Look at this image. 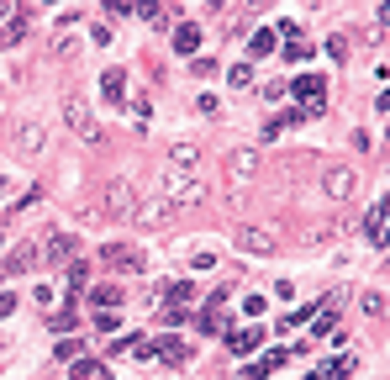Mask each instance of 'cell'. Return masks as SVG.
<instances>
[{
    "mask_svg": "<svg viewBox=\"0 0 390 380\" xmlns=\"http://www.w3.org/2000/svg\"><path fill=\"white\" fill-rule=\"evenodd\" d=\"M253 169H259V148H232V154H227V180H232V185L253 180Z\"/></svg>",
    "mask_w": 390,
    "mask_h": 380,
    "instance_id": "obj_7",
    "label": "cell"
},
{
    "mask_svg": "<svg viewBox=\"0 0 390 380\" xmlns=\"http://www.w3.org/2000/svg\"><path fill=\"white\" fill-rule=\"evenodd\" d=\"M11 312H16V296H11V291H0V317H11Z\"/></svg>",
    "mask_w": 390,
    "mask_h": 380,
    "instance_id": "obj_35",
    "label": "cell"
},
{
    "mask_svg": "<svg viewBox=\"0 0 390 380\" xmlns=\"http://www.w3.org/2000/svg\"><path fill=\"white\" fill-rule=\"evenodd\" d=\"M274 43H280L274 27H259V32H253V53H274Z\"/></svg>",
    "mask_w": 390,
    "mask_h": 380,
    "instance_id": "obj_26",
    "label": "cell"
},
{
    "mask_svg": "<svg viewBox=\"0 0 390 380\" xmlns=\"http://www.w3.org/2000/svg\"><path fill=\"white\" fill-rule=\"evenodd\" d=\"M63 117H69L74 138H84V142H100V138H106V132H100V122H95V111L84 106V95H80V90L63 95Z\"/></svg>",
    "mask_w": 390,
    "mask_h": 380,
    "instance_id": "obj_3",
    "label": "cell"
},
{
    "mask_svg": "<svg viewBox=\"0 0 390 380\" xmlns=\"http://www.w3.org/2000/svg\"><path fill=\"white\" fill-rule=\"evenodd\" d=\"M74 322H80V312H74V307H63V312H53V317H47V328H53V332H69Z\"/></svg>",
    "mask_w": 390,
    "mask_h": 380,
    "instance_id": "obj_23",
    "label": "cell"
},
{
    "mask_svg": "<svg viewBox=\"0 0 390 380\" xmlns=\"http://www.w3.org/2000/svg\"><path fill=\"white\" fill-rule=\"evenodd\" d=\"M153 354H164L169 365H185V344H179V338H158V344H153Z\"/></svg>",
    "mask_w": 390,
    "mask_h": 380,
    "instance_id": "obj_18",
    "label": "cell"
},
{
    "mask_svg": "<svg viewBox=\"0 0 390 380\" xmlns=\"http://www.w3.org/2000/svg\"><path fill=\"white\" fill-rule=\"evenodd\" d=\"M285 59H290V64H306V59H311V43H306V37H296V43H285Z\"/></svg>",
    "mask_w": 390,
    "mask_h": 380,
    "instance_id": "obj_25",
    "label": "cell"
},
{
    "mask_svg": "<svg viewBox=\"0 0 390 380\" xmlns=\"http://www.w3.org/2000/svg\"><path fill=\"white\" fill-rule=\"evenodd\" d=\"M380 243H390V227H385V233H380Z\"/></svg>",
    "mask_w": 390,
    "mask_h": 380,
    "instance_id": "obj_38",
    "label": "cell"
},
{
    "mask_svg": "<svg viewBox=\"0 0 390 380\" xmlns=\"http://www.w3.org/2000/svg\"><path fill=\"white\" fill-rule=\"evenodd\" d=\"M169 164H174L179 175H185V169H195V164H201V148H195V142H174V154H169Z\"/></svg>",
    "mask_w": 390,
    "mask_h": 380,
    "instance_id": "obj_14",
    "label": "cell"
},
{
    "mask_svg": "<svg viewBox=\"0 0 390 380\" xmlns=\"http://www.w3.org/2000/svg\"><path fill=\"white\" fill-rule=\"evenodd\" d=\"M201 332H206V338L227 332V317H216V307H206V312H201Z\"/></svg>",
    "mask_w": 390,
    "mask_h": 380,
    "instance_id": "obj_21",
    "label": "cell"
},
{
    "mask_svg": "<svg viewBox=\"0 0 390 380\" xmlns=\"http://www.w3.org/2000/svg\"><path fill=\"white\" fill-rule=\"evenodd\" d=\"M259 312H264V296H259V291H253V296H243V317H259Z\"/></svg>",
    "mask_w": 390,
    "mask_h": 380,
    "instance_id": "obj_32",
    "label": "cell"
},
{
    "mask_svg": "<svg viewBox=\"0 0 390 380\" xmlns=\"http://www.w3.org/2000/svg\"><path fill=\"white\" fill-rule=\"evenodd\" d=\"M385 222H390V196L375 206V212H369V238H380V233H385Z\"/></svg>",
    "mask_w": 390,
    "mask_h": 380,
    "instance_id": "obj_20",
    "label": "cell"
},
{
    "mask_svg": "<svg viewBox=\"0 0 390 380\" xmlns=\"http://www.w3.org/2000/svg\"><path fill=\"white\" fill-rule=\"evenodd\" d=\"M6 190H11V180H6V175H0V196H6Z\"/></svg>",
    "mask_w": 390,
    "mask_h": 380,
    "instance_id": "obj_36",
    "label": "cell"
},
{
    "mask_svg": "<svg viewBox=\"0 0 390 380\" xmlns=\"http://www.w3.org/2000/svg\"><path fill=\"white\" fill-rule=\"evenodd\" d=\"M43 259H47V264H69V259H74V233H53V238L43 243Z\"/></svg>",
    "mask_w": 390,
    "mask_h": 380,
    "instance_id": "obj_12",
    "label": "cell"
},
{
    "mask_svg": "<svg viewBox=\"0 0 390 380\" xmlns=\"http://www.w3.org/2000/svg\"><path fill=\"white\" fill-rule=\"evenodd\" d=\"M380 312H390V301L380 291H364V317H380Z\"/></svg>",
    "mask_w": 390,
    "mask_h": 380,
    "instance_id": "obj_27",
    "label": "cell"
},
{
    "mask_svg": "<svg viewBox=\"0 0 390 380\" xmlns=\"http://www.w3.org/2000/svg\"><path fill=\"white\" fill-rule=\"evenodd\" d=\"M348 375H354V359H338V365H322L311 380H348Z\"/></svg>",
    "mask_w": 390,
    "mask_h": 380,
    "instance_id": "obj_19",
    "label": "cell"
},
{
    "mask_svg": "<svg viewBox=\"0 0 390 380\" xmlns=\"http://www.w3.org/2000/svg\"><path fill=\"white\" fill-rule=\"evenodd\" d=\"M354 190H359V175L348 164H327L322 169V196H327V201H354Z\"/></svg>",
    "mask_w": 390,
    "mask_h": 380,
    "instance_id": "obj_4",
    "label": "cell"
},
{
    "mask_svg": "<svg viewBox=\"0 0 390 380\" xmlns=\"http://www.w3.org/2000/svg\"><path fill=\"white\" fill-rule=\"evenodd\" d=\"M32 259H37V249H16L11 259H6V275H22V270H27Z\"/></svg>",
    "mask_w": 390,
    "mask_h": 380,
    "instance_id": "obj_24",
    "label": "cell"
},
{
    "mask_svg": "<svg viewBox=\"0 0 390 380\" xmlns=\"http://www.w3.org/2000/svg\"><path fill=\"white\" fill-rule=\"evenodd\" d=\"M100 259H106L111 270H121V275H142V254L127 249V243H106V254H100Z\"/></svg>",
    "mask_w": 390,
    "mask_h": 380,
    "instance_id": "obj_8",
    "label": "cell"
},
{
    "mask_svg": "<svg viewBox=\"0 0 390 380\" xmlns=\"http://www.w3.org/2000/svg\"><path fill=\"white\" fill-rule=\"evenodd\" d=\"M290 90H296V101H306V117H317V111H322V95H327V80H322V74H301Z\"/></svg>",
    "mask_w": 390,
    "mask_h": 380,
    "instance_id": "obj_6",
    "label": "cell"
},
{
    "mask_svg": "<svg viewBox=\"0 0 390 380\" xmlns=\"http://www.w3.org/2000/svg\"><path fill=\"white\" fill-rule=\"evenodd\" d=\"M95 301H100V307H117V301H121V291H117V285H100V291H95Z\"/></svg>",
    "mask_w": 390,
    "mask_h": 380,
    "instance_id": "obj_29",
    "label": "cell"
},
{
    "mask_svg": "<svg viewBox=\"0 0 390 380\" xmlns=\"http://www.w3.org/2000/svg\"><path fill=\"white\" fill-rule=\"evenodd\" d=\"M232 85H237V90H243V85H253V69H248V64H237V69H232Z\"/></svg>",
    "mask_w": 390,
    "mask_h": 380,
    "instance_id": "obj_33",
    "label": "cell"
},
{
    "mask_svg": "<svg viewBox=\"0 0 390 380\" xmlns=\"http://www.w3.org/2000/svg\"><path fill=\"white\" fill-rule=\"evenodd\" d=\"M95 328H100V332H117L121 317H117V312H100V317H95Z\"/></svg>",
    "mask_w": 390,
    "mask_h": 380,
    "instance_id": "obj_31",
    "label": "cell"
},
{
    "mask_svg": "<svg viewBox=\"0 0 390 380\" xmlns=\"http://www.w3.org/2000/svg\"><path fill=\"white\" fill-rule=\"evenodd\" d=\"M190 74H201V80H206V74H216V64L211 59H190Z\"/></svg>",
    "mask_w": 390,
    "mask_h": 380,
    "instance_id": "obj_34",
    "label": "cell"
},
{
    "mask_svg": "<svg viewBox=\"0 0 390 380\" xmlns=\"http://www.w3.org/2000/svg\"><path fill=\"white\" fill-rule=\"evenodd\" d=\"M74 380H106V370L95 365V359H84V365H74Z\"/></svg>",
    "mask_w": 390,
    "mask_h": 380,
    "instance_id": "obj_28",
    "label": "cell"
},
{
    "mask_svg": "<svg viewBox=\"0 0 390 380\" xmlns=\"http://www.w3.org/2000/svg\"><path fill=\"white\" fill-rule=\"evenodd\" d=\"M380 22H390V6H380Z\"/></svg>",
    "mask_w": 390,
    "mask_h": 380,
    "instance_id": "obj_37",
    "label": "cell"
},
{
    "mask_svg": "<svg viewBox=\"0 0 390 380\" xmlns=\"http://www.w3.org/2000/svg\"><path fill=\"white\" fill-rule=\"evenodd\" d=\"M100 95H106L111 106L127 111V74H121V69H106V74H100Z\"/></svg>",
    "mask_w": 390,
    "mask_h": 380,
    "instance_id": "obj_11",
    "label": "cell"
},
{
    "mask_svg": "<svg viewBox=\"0 0 390 380\" xmlns=\"http://www.w3.org/2000/svg\"><path fill=\"white\" fill-rule=\"evenodd\" d=\"M27 22H32V6H22V11H16V22L6 27V32H0V43H6V48H11V43H22V37H27Z\"/></svg>",
    "mask_w": 390,
    "mask_h": 380,
    "instance_id": "obj_16",
    "label": "cell"
},
{
    "mask_svg": "<svg viewBox=\"0 0 390 380\" xmlns=\"http://www.w3.org/2000/svg\"><path fill=\"white\" fill-rule=\"evenodd\" d=\"M285 359H290V354H285V349H274V354H264L259 365H248V380H264V375H274V370H280Z\"/></svg>",
    "mask_w": 390,
    "mask_h": 380,
    "instance_id": "obj_15",
    "label": "cell"
},
{
    "mask_svg": "<svg viewBox=\"0 0 390 380\" xmlns=\"http://www.w3.org/2000/svg\"><path fill=\"white\" fill-rule=\"evenodd\" d=\"M132 222H142V227H164V222H174V206L164 201V196H153V201H142L137 206V217Z\"/></svg>",
    "mask_w": 390,
    "mask_h": 380,
    "instance_id": "obj_10",
    "label": "cell"
},
{
    "mask_svg": "<svg viewBox=\"0 0 390 380\" xmlns=\"http://www.w3.org/2000/svg\"><path fill=\"white\" fill-rule=\"evenodd\" d=\"M195 111H201V117H216V111H222V101H216V95H201V101H195Z\"/></svg>",
    "mask_w": 390,
    "mask_h": 380,
    "instance_id": "obj_30",
    "label": "cell"
},
{
    "mask_svg": "<svg viewBox=\"0 0 390 380\" xmlns=\"http://www.w3.org/2000/svg\"><path fill=\"white\" fill-rule=\"evenodd\" d=\"M84 285H90V264H69V296H80Z\"/></svg>",
    "mask_w": 390,
    "mask_h": 380,
    "instance_id": "obj_22",
    "label": "cell"
},
{
    "mask_svg": "<svg viewBox=\"0 0 390 380\" xmlns=\"http://www.w3.org/2000/svg\"><path fill=\"white\" fill-rule=\"evenodd\" d=\"M259 344H264V328H243V332H232V338H227V349H232V354H253Z\"/></svg>",
    "mask_w": 390,
    "mask_h": 380,
    "instance_id": "obj_13",
    "label": "cell"
},
{
    "mask_svg": "<svg viewBox=\"0 0 390 380\" xmlns=\"http://www.w3.org/2000/svg\"><path fill=\"white\" fill-rule=\"evenodd\" d=\"M164 201L174 206V212H185V206H201V201H206V180L169 169V180H164Z\"/></svg>",
    "mask_w": 390,
    "mask_h": 380,
    "instance_id": "obj_2",
    "label": "cell"
},
{
    "mask_svg": "<svg viewBox=\"0 0 390 380\" xmlns=\"http://www.w3.org/2000/svg\"><path fill=\"white\" fill-rule=\"evenodd\" d=\"M11 148L16 154H43L47 148V127L43 122H16L11 127Z\"/></svg>",
    "mask_w": 390,
    "mask_h": 380,
    "instance_id": "obj_5",
    "label": "cell"
},
{
    "mask_svg": "<svg viewBox=\"0 0 390 380\" xmlns=\"http://www.w3.org/2000/svg\"><path fill=\"white\" fill-rule=\"evenodd\" d=\"M174 48H179V53H195V48H201V27H195V22L174 27Z\"/></svg>",
    "mask_w": 390,
    "mask_h": 380,
    "instance_id": "obj_17",
    "label": "cell"
},
{
    "mask_svg": "<svg viewBox=\"0 0 390 380\" xmlns=\"http://www.w3.org/2000/svg\"><path fill=\"white\" fill-rule=\"evenodd\" d=\"M137 206H142V196H137V185H127V180H117V185L100 190V212H106V222H127V217H137Z\"/></svg>",
    "mask_w": 390,
    "mask_h": 380,
    "instance_id": "obj_1",
    "label": "cell"
},
{
    "mask_svg": "<svg viewBox=\"0 0 390 380\" xmlns=\"http://www.w3.org/2000/svg\"><path fill=\"white\" fill-rule=\"evenodd\" d=\"M237 249H243V254H274V249H280V238L264 233V227H243V233H237Z\"/></svg>",
    "mask_w": 390,
    "mask_h": 380,
    "instance_id": "obj_9",
    "label": "cell"
}]
</instances>
